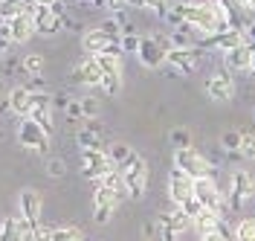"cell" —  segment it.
Masks as SVG:
<instances>
[{
	"instance_id": "obj_1",
	"label": "cell",
	"mask_w": 255,
	"mask_h": 241,
	"mask_svg": "<svg viewBox=\"0 0 255 241\" xmlns=\"http://www.w3.org/2000/svg\"><path fill=\"white\" fill-rule=\"evenodd\" d=\"M171 9L177 12V17L186 26H191L194 32H200V38L215 35V32H221V29H229L226 12H223L221 3H177Z\"/></svg>"
},
{
	"instance_id": "obj_2",
	"label": "cell",
	"mask_w": 255,
	"mask_h": 241,
	"mask_svg": "<svg viewBox=\"0 0 255 241\" xmlns=\"http://www.w3.org/2000/svg\"><path fill=\"white\" fill-rule=\"evenodd\" d=\"M119 175L125 180V189H128V198L139 201L145 195V186H148V163L133 151L122 166H119Z\"/></svg>"
},
{
	"instance_id": "obj_3",
	"label": "cell",
	"mask_w": 255,
	"mask_h": 241,
	"mask_svg": "<svg viewBox=\"0 0 255 241\" xmlns=\"http://www.w3.org/2000/svg\"><path fill=\"white\" fill-rule=\"evenodd\" d=\"M119 166L111 160V154L108 151H102V148H84L81 151V175L87 177V180H102V177H108L111 172H116Z\"/></svg>"
},
{
	"instance_id": "obj_4",
	"label": "cell",
	"mask_w": 255,
	"mask_h": 241,
	"mask_svg": "<svg viewBox=\"0 0 255 241\" xmlns=\"http://www.w3.org/2000/svg\"><path fill=\"white\" fill-rule=\"evenodd\" d=\"M174 166L177 169H183L186 175H191L194 180L197 177H206L212 175V163L206 160V154H200L197 148H177L174 151Z\"/></svg>"
},
{
	"instance_id": "obj_5",
	"label": "cell",
	"mask_w": 255,
	"mask_h": 241,
	"mask_svg": "<svg viewBox=\"0 0 255 241\" xmlns=\"http://www.w3.org/2000/svg\"><path fill=\"white\" fill-rule=\"evenodd\" d=\"M253 195H255V172H235L229 195H226V207L232 212H238L247 204V198H253Z\"/></svg>"
},
{
	"instance_id": "obj_6",
	"label": "cell",
	"mask_w": 255,
	"mask_h": 241,
	"mask_svg": "<svg viewBox=\"0 0 255 241\" xmlns=\"http://www.w3.org/2000/svg\"><path fill=\"white\" fill-rule=\"evenodd\" d=\"M17 143L23 145V148H29V151H38V154H47L49 148V134L32 116H26L23 122H20V128H17Z\"/></svg>"
},
{
	"instance_id": "obj_7",
	"label": "cell",
	"mask_w": 255,
	"mask_h": 241,
	"mask_svg": "<svg viewBox=\"0 0 255 241\" xmlns=\"http://www.w3.org/2000/svg\"><path fill=\"white\" fill-rule=\"evenodd\" d=\"M194 198L203 204V209H212V212H221L223 204H226V195L218 189V183H215L212 175L194 180Z\"/></svg>"
},
{
	"instance_id": "obj_8",
	"label": "cell",
	"mask_w": 255,
	"mask_h": 241,
	"mask_svg": "<svg viewBox=\"0 0 255 241\" xmlns=\"http://www.w3.org/2000/svg\"><path fill=\"white\" fill-rule=\"evenodd\" d=\"M119 204V198L113 189H108L102 180H96V192H93V221L96 224H108L113 215V209Z\"/></svg>"
},
{
	"instance_id": "obj_9",
	"label": "cell",
	"mask_w": 255,
	"mask_h": 241,
	"mask_svg": "<svg viewBox=\"0 0 255 241\" xmlns=\"http://www.w3.org/2000/svg\"><path fill=\"white\" fill-rule=\"evenodd\" d=\"M168 198L174 201L177 207H183V204H189L191 198H194V177L186 175L183 169H171V175H168Z\"/></svg>"
},
{
	"instance_id": "obj_10",
	"label": "cell",
	"mask_w": 255,
	"mask_h": 241,
	"mask_svg": "<svg viewBox=\"0 0 255 241\" xmlns=\"http://www.w3.org/2000/svg\"><path fill=\"white\" fill-rule=\"evenodd\" d=\"M244 44H250V41H247V35L241 32V29H221V32H215V35L200 38V47L203 49H218V52H229V49L244 47Z\"/></svg>"
},
{
	"instance_id": "obj_11",
	"label": "cell",
	"mask_w": 255,
	"mask_h": 241,
	"mask_svg": "<svg viewBox=\"0 0 255 241\" xmlns=\"http://www.w3.org/2000/svg\"><path fill=\"white\" fill-rule=\"evenodd\" d=\"M20 218L26 221V227H29V236L41 227V195L35 192V189H23L20 192Z\"/></svg>"
},
{
	"instance_id": "obj_12",
	"label": "cell",
	"mask_w": 255,
	"mask_h": 241,
	"mask_svg": "<svg viewBox=\"0 0 255 241\" xmlns=\"http://www.w3.org/2000/svg\"><path fill=\"white\" fill-rule=\"evenodd\" d=\"M165 61L174 67L177 73L191 76V73L197 70V64H200V47H191V49H168Z\"/></svg>"
},
{
	"instance_id": "obj_13",
	"label": "cell",
	"mask_w": 255,
	"mask_h": 241,
	"mask_svg": "<svg viewBox=\"0 0 255 241\" xmlns=\"http://www.w3.org/2000/svg\"><path fill=\"white\" fill-rule=\"evenodd\" d=\"M105 79V73H102V67L96 64V58H84L81 64L73 67V73H70V81L73 84H84V87H96V84H102Z\"/></svg>"
},
{
	"instance_id": "obj_14",
	"label": "cell",
	"mask_w": 255,
	"mask_h": 241,
	"mask_svg": "<svg viewBox=\"0 0 255 241\" xmlns=\"http://www.w3.org/2000/svg\"><path fill=\"white\" fill-rule=\"evenodd\" d=\"M191 227V218L186 215V209L177 207L174 212L162 215V241H177V236H183Z\"/></svg>"
},
{
	"instance_id": "obj_15",
	"label": "cell",
	"mask_w": 255,
	"mask_h": 241,
	"mask_svg": "<svg viewBox=\"0 0 255 241\" xmlns=\"http://www.w3.org/2000/svg\"><path fill=\"white\" fill-rule=\"evenodd\" d=\"M76 140H79L81 151H84V148H102V151H105V128H102L96 119H81Z\"/></svg>"
},
{
	"instance_id": "obj_16",
	"label": "cell",
	"mask_w": 255,
	"mask_h": 241,
	"mask_svg": "<svg viewBox=\"0 0 255 241\" xmlns=\"http://www.w3.org/2000/svg\"><path fill=\"white\" fill-rule=\"evenodd\" d=\"M136 55H139V61L145 67H162L165 64V55H168V49L162 47V41L157 38H142V44L136 49Z\"/></svg>"
},
{
	"instance_id": "obj_17",
	"label": "cell",
	"mask_w": 255,
	"mask_h": 241,
	"mask_svg": "<svg viewBox=\"0 0 255 241\" xmlns=\"http://www.w3.org/2000/svg\"><path fill=\"white\" fill-rule=\"evenodd\" d=\"M206 93L215 102H229V99L235 96V81L229 73H215V76H209L206 81Z\"/></svg>"
},
{
	"instance_id": "obj_18",
	"label": "cell",
	"mask_w": 255,
	"mask_h": 241,
	"mask_svg": "<svg viewBox=\"0 0 255 241\" xmlns=\"http://www.w3.org/2000/svg\"><path fill=\"white\" fill-rule=\"evenodd\" d=\"M9 108H12L20 119L32 116V111H35V93H32L26 84H23V87H15V90H9Z\"/></svg>"
},
{
	"instance_id": "obj_19",
	"label": "cell",
	"mask_w": 255,
	"mask_h": 241,
	"mask_svg": "<svg viewBox=\"0 0 255 241\" xmlns=\"http://www.w3.org/2000/svg\"><path fill=\"white\" fill-rule=\"evenodd\" d=\"M9 26H12V44H26L32 35L38 32L35 29V12H23V15H17L15 20H9Z\"/></svg>"
},
{
	"instance_id": "obj_20",
	"label": "cell",
	"mask_w": 255,
	"mask_h": 241,
	"mask_svg": "<svg viewBox=\"0 0 255 241\" xmlns=\"http://www.w3.org/2000/svg\"><path fill=\"white\" fill-rule=\"evenodd\" d=\"M113 47V38L105 29H87V32L81 35V49L84 52H90V55H99V52H105V49Z\"/></svg>"
},
{
	"instance_id": "obj_21",
	"label": "cell",
	"mask_w": 255,
	"mask_h": 241,
	"mask_svg": "<svg viewBox=\"0 0 255 241\" xmlns=\"http://www.w3.org/2000/svg\"><path fill=\"white\" fill-rule=\"evenodd\" d=\"M23 239H29V227H26V221H23L20 215L3 218V224H0V241H23Z\"/></svg>"
},
{
	"instance_id": "obj_22",
	"label": "cell",
	"mask_w": 255,
	"mask_h": 241,
	"mask_svg": "<svg viewBox=\"0 0 255 241\" xmlns=\"http://www.w3.org/2000/svg\"><path fill=\"white\" fill-rule=\"evenodd\" d=\"M253 55H255V49L250 47V44L229 49V52H226V67L235 70V73H247V70H253Z\"/></svg>"
},
{
	"instance_id": "obj_23",
	"label": "cell",
	"mask_w": 255,
	"mask_h": 241,
	"mask_svg": "<svg viewBox=\"0 0 255 241\" xmlns=\"http://www.w3.org/2000/svg\"><path fill=\"white\" fill-rule=\"evenodd\" d=\"M61 26H64L61 17L55 15L49 6H38V9H35V29L41 35H55Z\"/></svg>"
},
{
	"instance_id": "obj_24",
	"label": "cell",
	"mask_w": 255,
	"mask_h": 241,
	"mask_svg": "<svg viewBox=\"0 0 255 241\" xmlns=\"http://www.w3.org/2000/svg\"><path fill=\"white\" fill-rule=\"evenodd\" d=\"M93 58H96V64L102 67V73H119V76H122V47H119V44H113L111 49L99 52Z\"/></svg>"
},
{
	"instance_id": "obj_25",
	"label": "cell",
	"mask_w": 255,
	"mask_h": 241,
	"mask_svg": "<svg viewBox=\"0 0 255 241\" xmlns=\"http://www.w3.org/2000/svg\"><path fill=\"white\" fill-rule=\"evenodd\" d=\"M194 227L200 236H212V233H221L223 230V218L221 212H212V209H203L197 218H194Z\"/></svg>"
},
{
	"instance_id": "obj_26",
	"label": "cell",
	"mask_w": 255,
	"mask_h": 241,
	"mask_svg": "<svg viewBox=\"0 0 255 241\" xmlns=\"http://www.w3.org/2000/svg\"><path fill=\"white\" fill-rule=\"evenodd\" d=\"M23 12H26L23 0H0V17H3V20H15V17L23 15Z\"/></svg>"
},
{
	"instance_id": "obj_27",
	"label": "cell",
	"mask_w": 255,
	"mask_h": 241,
	"mask_svg": "<svg viewBox=\"0 0 255 241\" xmlns=\"http://www.w3.org/2000/svg\"><path fill=\"white\" fill-rule=\"evenodd\" d=\"M108 96H119V90H122V76L119 73H105V79L99 84Z\"/></svg>"
},
{
	"instance_id": "obj_28",
	"label": "cell",
	"mask_w": 255,
	"mask_h": 241,
	"mask_svg": "<svg viewBox=\"0 0 255 241\" xmlns=\"http://www.w3.org/2000/svg\"><path fill=\"white\" fill-rule=\"evenodd\" d=\"M139 44H142V38L133 32V26H125V35H122V41H119L122 52H136V49H139Z\"/></svg>"
},
{
	"instance_id": "obj_29",
	"label": "cell",
	"mask_w": 255,
	"mask_h": 241,
	"mask_svg": "<svg viewBox=\"0 0 255 241\" xmlns=\"http://www.w3.org/2000/svg\"><path fill=\"white\" fill-rule=\"evenodd\" d=\"M41 70H44V58H41L38 52L23 55V73H26V76H41Z\"/></svg>"
},
{
	"instance_id": "obj_30",
	"label": "cell",
	"mask_w": 255,
	"mask_h": 241,
	"mask_svg": "<svg viewBox=\"0 0 255 241\" xmlns=\"http://www.w3.org/2000/svg\"><path fill=\"white\" fill-rule=\"evenodd\" d=\"M235 239L238 241H255V218H244L235 227Z\"/></svg>"
},
{
	"instance_id": "obj_31",
	"label": "cell",
	"mask_w": 255,
	"mask_h": 241,
	"mask_svg": "<svg viewBox=\"0 0 255 241\" xmlns=\"http://www.w3.org/2000/svg\"><path fill=\"white\" fill-rule=\"evenodd\" d=\"M49 241H84V236L76 227H61V230H52V239Z\"/></svg>"
},
{
	"instance_id": "obj_32",
	"label": "cell",
	"mask_w": 255,
	"mask_h": 241,
	"mask_svg": "<svg viewBox=\"0 0 255 241\" xmlns=\"http://www.w3.org/2000/svg\"><path fill=\"white\" fill-rule=\"evenodd\" d=\"M130 154H133V151H130V145H125V143H113L111 145V160L116 163V166H122Z\"/></svg>"
},
{
	"instance_id": "obj_33",
	"label": "cell",
	"mask_w": 255,
	"mask_h": 241,
	"mask_svg": "<svg viewBox=\"0 0 255 241\" xmlns=\"http://www.w3.org/2000/svg\"><path fill=\"white\" fill-rule=\"evenodd\" d=\"M145 9H154L159 17H168L171 15V0H142Z\"/></svg>"
},
{
	"instance_id": "obj_34",
	"label": "cell",
	"mask_w": 255,
	"mask_h": 241,
	"mask_svg": "<svg viewBox=\"0 0 255 241\" xmlns=\"http://www.w3.org/2000/svg\"><path fill=\"white\" fill-rule=\"evenodd\" d=\"M79 102H81V111H84V119H96V116H99V108H102V105H99L96 96H84V99H79Z\"/></svg>"
},
{
	"instance_id": "obj_35",
	"label": "cell",
	"mask_w": 255,
	"mask_h": 241,
	"mask_svg": "<svg viewBox=\"0 0 255 241\" xmlns=\"http://www.w3.org/2000/svg\"><path fill=\"white\" fill-rule=\"evenodd\" d=\"M244 157H253L255 160V134H247V131H241V148H238Z\"/></svg>"
},
{
	"instance_id": "obj_36",
	"label": "cell",
	"mask_w": 255,
	"mask_h": 241,
	"mask_svg": "<svg viewBox=\"0 0 255 241\" xmlns=\"http://www.w3.org/2000/svg\"><path fill=\"white\" fill-rule=\"evenodd\" d=\"M171 143H174V151H177V148H189V145H191L189 131H186V128H174V131H171Z\"/></svg>"
},
{
	"instance_id": "obj_37",
	"label": "cell",
	"mask_w": 255,
	"mask_h": 241,
	"mask_svg": "<svg viewBox=\"0 0 255 241\" xmlns=\"http://www.w3.org/2000/svg\"><path fill=\"white\" fill-rule=\"evenodd\" d=\"M223 148H229V151H238V148H241V131L223 134Z\"/></svg>"
},
{
	"instance_id": "obj_38",
	"label": "cell",
	"mask_w": 255,
	"mask_h": 241,
	"mask_svg": "<svg viewBox=\"0 0 255 241\" xmlns=\"http://www.w3.org/2000/svg\"><path fill=\"white\" fill-rule=\"evenodd\" d=\"M47 172L52 177H61L64 172H67V166H64V160H58V157H52V160L47 163Z\"/></svg>"
},
{
	"instance_id": "obj_39",
	"label": "cell",
	"mask_w": 255,
	"mask_h": 241,
	"mask_svg": "<svg viewBox=\"0 0 255 241\" xmlns=\"http://www.w3.org/2000/svg\"><path fill=\"white\" fill-rule=\"evenodd\" d=\"M128 6H130V0H108V6H105V9L113 12V15H122Z\"/></svg>"
},
{
	"instance_id": "obj_40",
	"label": "cell",
	"mask_w": 255,
	"mask_h": 241,
	"mask_svg": "<svg viewBox=\"0 0 255 241\" xmlns=\"http://www.w3.org/2000/svg\"><path fill=\"white\" fill-rule=\"evenodd\" d=\"M26 87H29L32 93H47V81L41 79V76H29V84Z\"/></svg>"
},
{
	"instance_id": "obj_41",
	"label": "cell",
	"mask_w": 255,
	"mask_h": 241,
	"mask_svg": "<svg viewBox=\"0 0 255 241\" xmlns=\"http://www.w3.org/2000/svg\"><path fill=\"white\" fill-rule=\"evenodd\" d=\"M29 239H32V241H49V239H52V230H47V227L41 224V227H38V230L29 236Z\"/></svg>"
},
{
	"instance_id": "obj_42",
	"label": "cell",
	"mask_w": 255,
	"mask_h": 241,
	"mask_svg": "<svg viewBox=\"0 0 255 241\" xmlns=\"http://www.w3.org/2000/svg\"><path fill=\"white\" fill-rule=\"evenodd\" d=\"M200 241H223V233H212V236H200Z\"/></svg>"
},
{
	"instance_id": "obj_43",
	"label": "cell",
	"mask_w": 255,
	"mask_h": 241,
	"mask_svg": "<svg viewBox=\"0 0 255 241\" xmlns=\"http://www.w3.org/2000/svg\"><path fill=\"white\" fill-rule=\"evenodd\" d=\"M244 6H247V9H250V12L255 15V0H244Z\"/></svg>"
},
{
	"instance_id": "obj_44",
	"label": "cell",
	"mask_w": 255,
	"mask_h": 241,
	"mask_svg": "<svg viewBox=\"0 0 255 241\" xmlns=\"http://www.w3.org/2000/svg\"><path fill=\"white\" fill-rule=\"evenodd\" d=\"M52 3H58V0H38V6H52Z\"/></svg>"
},
{
	"instance_id": "obj_45",
	"label": "cell",
	"mask_w": 255,
	"mask_h": 241,
	"mask_svg": "<svg viewBox=\"0 0 255 241\" xmlns=\"http://www.w3.org/2000/svg\"><path fill=\"white\" fill-rule=\"evenodd\" d=\"M247 38H253V41H255V23H250V32H247Z\"/></svg>"
},
{
	"instance_id": "obj_46",
	"label": "cell",
	"mask_w": 255,
	"mask_h": 241,
	"mask_svg": "<svg viewBox=\"0 0 255 241\" xmlns=\"http://www.w3.org/2000/svg\"><path fill=\"white\" fill-rule=\"evenodd\" d=\"M142 241H154V239H151V227H145V239Z\"/></svg>"
},
{
	"instance_id": "obj_47",
	"label": "cell",
	"mask_w": 255,
	"mask_h": 241,
	"mask_svg": "<svg viewBox=\"0 0 255 241\" xmlns=\"http://www.w3.org/2000/svg\"><path fill=\"white\" fill-rule=\"evenodd\" d=\"M253 73H255V55H253Z\"/></svg>"
},
{
	"instance_id": "obj_48",
	"label": "cell",
	"mask_w": 255,
	"mask_h": 241,
	"mask_svg": "<svg viewBox=\"0 0 255 241\" xmlns=\"http://www.w3.org/2000/svg\"><path fill=\"white\" fill-rule=\"evenodd\" d=\"M3 49H6V47H0V55H3Z\"/></svg>"
}]
</instances>
